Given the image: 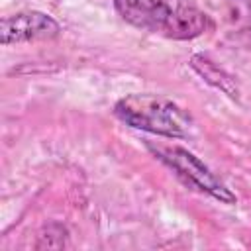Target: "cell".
<instances>
[{
    "instance_id": "1",
    "label": "cell",
    "mask_w": 251,
    "mask_h": 251,
    "mask_svg": "<svg viewBox=\"0 0 251 251\" xmlns=\"http://www.w3.org/2000/svg\"><path fill=\"white\" fill-rule=\"evenodd\" d=\"M118 16L147 33L188 41L214 29V20L194 0H114Z\"/></svg>"
},
{
    "instance_id": "2",
    "label": "cell",
    "mask_w": 251,
    "mask_h": 251,
    "mask_svg": "<svg viewBox=\"0 0 251 251\" xmlns=\"http://www.w3.org/2000/svg\"><path fill=\"white\" fill-rule=\"evenodd\" d=\"M114 114L129 127L171 139L186 137L192 124L178 104L157 94H127L116 102Z\"/></svg>"
},
{
    "instance_id": "3",
    "label": "cell",
    "mask_w": 251,
    "mask_h": 251,
    "mask_svg": "<svg viewBox=\"0 0 251 251\" xmlns=\"http://www.w3.org/2000/svg\"><path fill=\"white\" fill-rule=\"evenodd\" d=\"M147 149L163 165H167L186 186H190L202 194H208L222 204H235L237 202L235 194L192 151L178 147V145H153V143H149Z\"/></svg>"
},
{
    "instance_id": "4",
    "label": "cell",
    "mask_w": 251,
    "mask_h": 251,
    "mask_svg": "<svg viewBox=\"0 0 251 251\" xmlns=\"http://www.w3.org/2000/svg\"><path fill=\"white\" fill-rule=\"evenodd\" d=\"M61 33V25L45 12L24 10L2 18L0 22V41L2 45L27 43L39 39H53Z\"/></svg>"
},
{
    "instance_id": "5",
    "label": "cell",
    "mask_w": 251,
    "mask_h": 251,
    "mask_svg": "<svg viewBox=\"0 0 251 251\" xmlns=\"http://www.w3.org/2000/svg\"><path fill=\"white\" fill-rule=\"evenodd\" d=\"M190 67H192L208 84H212L214 88L226 92V94L231 96V98H237V86H235L233 78H231L222 67H218L214 61H210V59L204 57V55H194V57L190 59Z\"/></svg>"
},
{
    "instance_id": "6",
    "label": "cell",
    "mask_w": 251,
    "mask_h": 251,
    "mask_svg": "<svg viewBox=\"0 0 251 251\" xmlns=\"http://www.w3.org/2000/svg\"><path fill=\"white\" fill-rule=\"evenodd\" d=\"M226 4L233 18H251V0H226Z\"/></svg>"
}]
</instances>
